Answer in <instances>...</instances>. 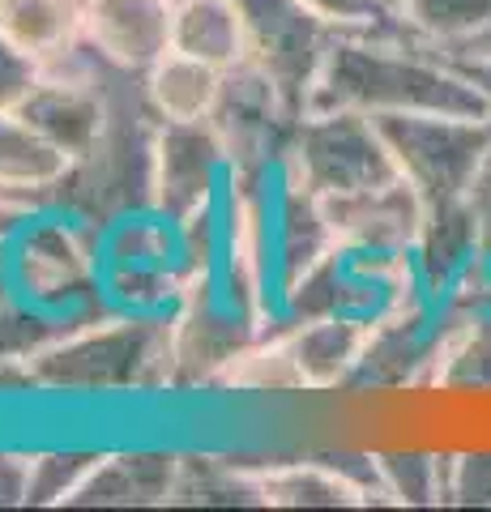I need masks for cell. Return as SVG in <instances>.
I'll return each mask as SVG.
<instances>
[{"instance_id":"cell-28","label":"cell","mask_w":491,"mask_h":512,"mask_svg":"<svg viewBox=\"0 0 491 512\" xmlns=\"http://www.w3.org/2000/svg\"><path fill=\"white\" fill-rule=\"evenodd\" d=\"M99 457L103 448H43V453H30L26 508H69V500L86 483V474Z\"/></svg>"},{"instance_id":"cell-24","label":"cell","mask_w":491,"mask_h":512,"mask_svg":"<svg viewBox=\"0 0 491 512\" xmlns=\"http://www.w3.org/2000/svg\"><path fill=\"white\" fill-rule=\"evenodd\" d=\"M432 393H491V316H457L445 308Z\"/></svg>"},{"instance_id":"cell-30","label":"cell","mask_w":491,"mask_h":512,"mask_svg":"<svg viewBox=\"0 0 491 512\" xmlns=\"http://www.w3.org/2000/svg\"><path fill=\"white\" fill-rule=\"evenodd\" d=\"M39 77L43 64L0 30V111H18L30 99V90L39 86Z\"/></svg>"},{"instance_id":"cell-33","label":"cell","mask_w":491,"mask_h":512,"mask_svg":"<svg viewBox=\"0 0 491 512\" xmlns=\"http://www.w3.org/2000/svg\"><path fill=\"white\" fill-rule=\"evenodd\" d=\"M470 205H474V218H479V227H483V244L491 248V154L479 171V180L470 188Z\"/></svg>"},{"instance_id":"cell-36","label":"cell","mask_w":491,"mask_h":512,"mask_svg":"<svg viewBox=\"0 0 491 512\" xmlns=\"http://www.w3.org/2000/svg\"><path fill=\"white\" fill-rule=\"evenodd\" d=\"M380 5H385L389 13H398V5H402V0H380Z\"/></svg>"},{"instance_id":"cell-6","label":"cell","mask_w":491,"mask_h":512,"mask_svg":"<svg viewBox=\"0 0 491 512\" xmlns=\"http://www.w3.org/2000/svg\"><path fill=\"white\" fill-rule=\"evenodd\" d=\"M282 171L321 201L398 180V163L380 133V120L338 107H312L299 116Z\"/></svg>"},{"instance_id":"cell-17","label":"cell","mask_w":491,"mask_h":512,"mask_svg":"<svg viewBox=\"0 0 491 512\" xmlns=\"http://www.w3.org/2000/svg\"><path fill=\"white\" fill-rule=\"evenodd\" d=\"M69 171V158L56 154L18 111H0V210L39 214L52 210L56 184Z\"/></svg>"},{"instance_id":"cell-14","label":"cell","mask_w":491,"mask_h":512,"mask_svg":"<svg viewBox=\"0 0 491 512\" xmlns=\"http://www.w3.org/2000/svg\"><path fill=\"white\" fill-rule=\"evenodd\" d=\"M180 448H112L94 461L69 508H167L180 487Z\"/></svg>"},{"instance_id":"cell-1","label":"cell","mask_w":491,"mask_h":512,"mask_svg":"<svg viewBox=\"0 0 491 512\" xmlns=\"http://www.w3.org/2000/svg\"><path fill=\"white\" fill-rule=\"evenodd\" d=\"M312 107L363 111L372 120L385 116H487V94L453 56L436 52L419 39L385 30H338L329 43L325 69L316 77Z\"/></svg>"},{"instance_id":"cell-12","label":"cell","mask_w":491,"mask_h":512,"mask_svg":"<svg viewBox=\"0 0 491 512\" xmlns=\"http://www.w3.org/2000/svg\"><path fill=\"white\" fill-rule=\"evenodd\" d=\"M227 180H231V163L210 120H193V124L158 120L150 210H158L171 222H184L188 214L223 201Z\"/></svg>"},{"instance_id":"cell-16","label":"cell","mask_w":491,"mask_h":512,"mask_svg":"<svg viewBox=\"0 0 491 512\" xmlns=\"http://www.w3.org/2000/svg\"><path fill=\"white\" fill-rule=\"evenodd\" d=\"M171 0H86V43L120 69L146 73L171 52Z\"/></svg>"},{"instance_id":"cell-23","label":"cell","mask_w":491,"mask_h":512,"mask_svg":"<svg viewBox=\"0 0 491 512\" xmlns=\"http://www.w3.org/2000/svg\"><path fill=\"white\" fill-rule=\"evenodd\" d=\"M393 22L436 52L462 56L491 30V0H402Z\"/></svg>"},{"instance_id":"cell-10","label":"cell","mask_w":491,"mask_h":512,"mask_svg":"<svg viewBox=\"0 0 491 512\" xmlns=\"http://www.w3.org/2000/svg\"><path fill=\"white\" fill-rule=\"evenodd\" d=\"M235 9L244 22L248 64L274 77L287 103L304 116L338 30L316 18L304 0H235Z\"/></svg>"},{"instance_id":"cell-13","label":"cell","mask_w":491,"mask_h":512,"mask_svg":"<svg viewBox=\"0 0 491 512\" xmlns=\"http://www.w3.org/2000/svg\"><path fill=\"white\" fill-rule=\"evenodd\" d=\"M329 227H334L338 248L346 252H372V256H410L423 227L427 201L410 188L402 175L368 192L325 201Z\"/></svg>"},{"instance_id":"cell-7","label":"cell","mask_w":491,"mask_h":512,"mask_svg":"<svg viewBox=\"0 0 491 512\" xmlns=\"http://www.w3.org/2000/svg\"><path fill=\"white\" fill-rule=\"evenodd\" d=\"M398 175L419 192L427 205L470 197L474 180L491 154V120L487 116H385L380 120Z\"/></svg>"},{"instance_id":"cell-9","label":"cell","mask_w":491,"mask_h":512,"mask_svg":"<svg viewBox=\"0 0 491 512\" xmlns=\"http://www.w3.org/2000/svg\"><path fill=\"white\" fill-rule=\"evenodd\" d=\"M299 111L287 94L274 86V77L257 64H235L223 73V90L210 111V128L223 141L231 175H278L287 163Z\"/></svg>"},{"instance_id":"cell-22","label":"cell","mask_w":491,"mask_h":512,"mask_svg":"<svg viewBox=\"0 0 491 512\" xmlns=\"http://www.w3.org/2000/svg\"><path fill=\"white\" fill-rule=\"evenodd\" d=\"M171 47L214 69H235L248 60L244 22L235 0H180L171 9Z\"/></svg>"},{"instance_id":"cell-3","label":"cell","mask_w":491,"mask_h":512,"mask_svg":"<svg viewBox=\"0 0 491 512\" xmlns=\"http://www.w3.org/2000/svg\"><path fill=\"white\" fill-rule=\"evenodd\" d=\"M99 69L107 90V124L99 141L60 175L52 210L82 218L94 231H107L120 218L150 210L154 201L158 116L146 99L141 73L120 69L107 56H99Z\"/></svg>"},{"instance_id":"cell-29","label":"cell","mask_w":491,"mask_h":512,"mask_svg":"<svg viewBox=\"0 0 491 512\" xmlns=\"http://www.w3.org/2000/svg\"><path fill=\"white\" fill-rule=\"evenodd\" d=\"M449 504L491 508V448H457V453H449Z\"/></svg>"},{"instance_id":"cell-4","label":"cell","mask_w":491,"mask_h":512,"mask_svg":"<svg viewBox=\"0 0 491 512\" xmlns=\"http://www.w3.org/2000/svg\"><path fill=\"white\" fill-rule=\"evenodd\" d=\"M5 274L39 312L90 320L112 312L103 295V231L65 210L30 214L5 244Z\"/></svg>"},{"instance_id":"cell-32","label":"cell","mask_w":491,"mask_h":512,"mask_svg":"<svg viewBox=\"0 0 491 512\" xmlns=\"http://www.w3.org/2000/svg\"><path fill=\"white\" fill-rule=\"evenodd\" d=\"M30 491V453L0 448V508H26Z\"/></svg>"},{"instance_id":"cell-26","label":"cell","mask_w":491,"mask_h":512,"mask_svg":"<svg viewBox=\"0 0 491 512\" xmlns=\"http://www.w3.org/2000/svg\"><path fill=\"white\" fill-rule=\"evenodd\" d=\"M171 504H201V508H261L257 478L235 457L184 453L180 487Z\"/></svg>"},{"instance_id":"cell-11","label":"cell","mask_w":491,"mask_h":512,"mask_svg":"<svg viewBox=\"0 0 491 512\" xmlns=\"http://www.w3.org/2000/svg\"><path fill=\"white\" fill-rule=\"evenodd\" d=\"M18 116L35 128L56 154H65L69 163H77V158L99 141L103 124H107V90H103L99 52H94L90 43H82L69 60L43 69L39 86L30 90V99L18 107Z\"/></svg>"},{"instance_id":"cell-2","label":"cell","mask_w":491,"mask_h":512,"mask_svg":"<svg viewBox=\"0 0 491 512\" xmlns=\"http://www.w3.org/2000/svg\"><path fill=\"white\" fill-rule=\"evenodd\" d=\"M39 393L158 397L171 393V312H99L30 355Z\"/></svg>"},{"instance_id":"cell-34","label":"cell","mask_w":491,"mask_h":512,"mask_svg":"<svg viewBox=\"0 0 491 512\" xmlns=\"http://www.w3.org/2000/svg\"><path fill=\"white\" fill-rule=\"evenodd\" d=\"M457 64L479 82V90L487 94V107H491V60H457Z\"/></svg>"},{"instance_id":"cell-5","label":"cell","mask_w":491,"mask_h":512,"mask_svg":"<svg viewBox=\"0 0 491 512\" xmlns=\"http://www.w3.org/2000/svg\"><path fill=\"white\" fill-rule=\"evenodd\" d=\"M278 320L235 303L218 274H188L171 308V393H218L227 367Z\"/></svg>"},{"instance_id":"cell-27","label":"cell","mask_w":491,"mask_h":512,"mask_svg":"<svg viewBox=\"0 0 491 512\" xmlns=\"http://www.w3.org/2000/svg\"><path fill=\"white\" fill-rule=\"evenodd\" d=\"M69 325H77V320L39 312L35 303H26L18 291H13V282L5 274V244H0V363L30 359L52 338H60Z\"/></svg>"},{"instance_id":"cell-31","label":"cell","mask_w":491,"mask_h":512,"mask_svg":"<svg viewBox=\"0 0 491 512\" xmlns=\"http://www.w3.org/2000/svg\"><path fill=\"white\" fill-rule=\"evenodd\" d=\"M304 5L325 18L334 30H385V26H398L393 13L380 5V0H304Z\"/></svg>"},{"instance_id":"cell-25","label":"cell","mask_w":491,"mask_h":512,"mask_svg":"<svg viewBox=\"0 0 491 512\" xmlns=\"http://www.w3.org/2000/svg\"><path fill=\"white\" fill-rule=\"evenodd\" d=\"M385 504L440 508L449 504V453L436 448H372Z\"/></svg>"},{"instance_id":"cell-8","label":"cell","mask_w":491,"mask_h":512,"mask_svg":"<svg viewBox=\"0 0 491 512\" xmlns=\"http://www.w3.org/2000/svg\"><path fill=\"white\" fill-rule=\"evenodd\" d=\"M445 338V303L427 286H410L385 312L372 316L368 346L346 393H432L436 350Z\"/></svg>"},{"instance_id":"cell-19","label":"cell","mask_w":491,"mask_h":512,"mask_svg":"<svg viewBox=\"0 0 491 512\" xmlns=\"http://www.w3.org/2000/svg\"><path fill=\"white\" fill-rule=\"evenodd\" d=\"M483 252H487L483 227H479V218H474L470 197H462V201H436V205H427L410 261H415L419 282L440 299L453 286V278L462 274L470 261H479Z\"/></svg>"},{"instance_id":"cell-35","label":"cell","mask_w":491,"mask_h":512,"mask_svg":"<svg viewBox=\"0 0 491 512\" xmlns=\"http://www.w3.org/2000/svg\"><path fill=\"white\" fill-rule=\"evenodd\" d=\"M453 60H491V30H487V35L474 43V47H466L462 56H453Z\"/></svg>"},{"instance_id":"cell-37","label":"cell","mask_w":491,"mask_h":512,"mask_svg":"<svg viewBox=\"0 0 491 512\" xmlns=\"http://www.w3.org/2000/svg\"><path fill=\"white\" fill-rule=\"evenodd\" d=\"M171 5H180V0H171Z\"/></svg>"},{"instance_id":"cell-21","label":"cell","mask_w":491,"mask_h":512,"mask_svg":"<svg viewBox=\"0 0 491 512\" xmlns=\"http://www.w3.org/2000/svg\"><path fill=\"white\" fill-rule=\"evenodd\" d=\"M223 73L227 69H214V64L171 47L141 73V82H146V99L158 120L193 124V120H210L218 90H223Z\"/></svg>"},{"instance_id":"cell-18","label":"cell","mask_w":491,"mask_h":512,"mask_svg":"<svg viewBox=\"0 0 491 512\" xmlns=\"http://www.w3.org/2000/svg\"><path fill=\"white\" fill-rule=\"evenodd\" d=\"M338 248L334 227H329L325 201L312 197L304 184H295L287 171H278L274 184V286L278 295L308 274L316 261H325Z\"/></svg>"},{"instance_id":"cell-20","label":"cell","mask_w":491,"mask_h":512,"mask_svg":"<svg viewBox=\"0 0 491 512\" xmlns=\"http://www.w3.org/2000/svg\"><path fill=\"white\" fill-rule=\"evenodd\" d=\"M0 30L52 69L86 43V0H0Z\"/></svg>"},{"instance_id":"cell-15","label":"cell","mask_w":491,"mask_h":512,"mask_svg":"<svg viewBox=\"0 0 491 512\" xmlns=\"http://www.w3.org/2000/svg\"><path fill=\"white\" fill-rule=\"evenodd\" d=\"M368 325L363 316H316V320H282L299 393H346L351 376L368 346Z\"/></svg>"}]
</instances>
